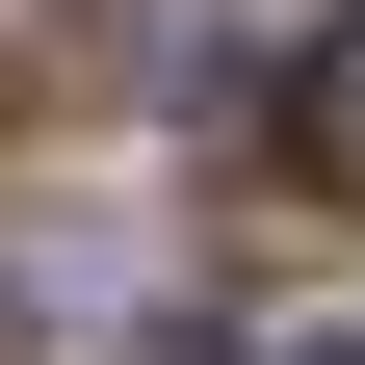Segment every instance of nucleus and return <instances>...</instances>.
<instances>
[{"instance_id": "f257e3e1", "label": "nucleus", "mask_w": 365, "mask_h": 365, "mask_svg": "<svg viewBox=\"0 0 365 365\" xmlns=\"http://www.w3.org/2000/svg\"><path fill=\"white\" fill-rule=\"evenodd\" d=\"M261 157H287L313 209H365V26H313V53H287V130H261Z\"/></svg>"}, {"instance_id": "f03ea898", "label": "nucleus", "mask_w": 365, "mask_h": 365, "mask_svg": "<svg viewBox=\"0 0 365 365\" xmlns=\"http://www.w3.org/2000/svg\"><path fill=\"white\" fill-rule=\"evenodd\" d=\"M105 53H130V0H0V105H78Z\"/></svg>"}, {"instance_id": "7ed1b4c3", "label": "nucleus", "mask_w": 365, "mask_h": 365, "mask_svg": "<svg viewBox=\"0 0 365 365\" xmlns=\"http://www.w3.org/2000/svg\"><path fill=\"white\" fill-rule=\"evenodd\" d=\"M313 365H365V339H313Z\"/></svg>"}]
</instances>
